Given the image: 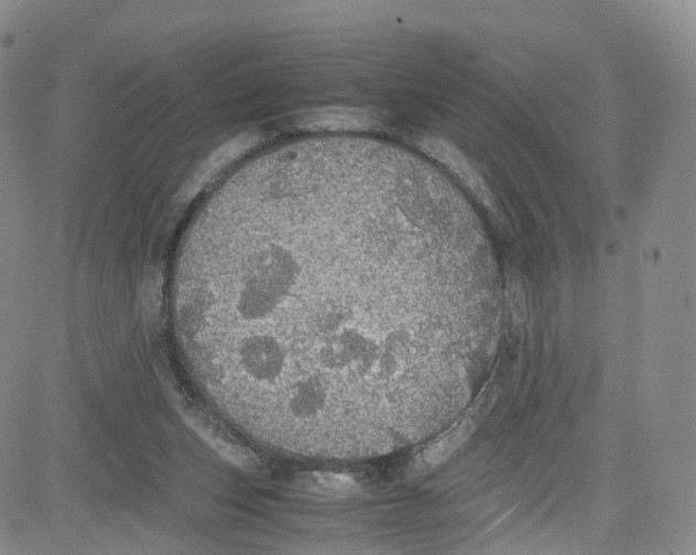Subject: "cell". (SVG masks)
Here are the masks:
<instances>
[{"label": "cell", "mask_w": 696, "mask_h": 555, "mask_svg": "<svg viewBox=\"0 0 696 555\" xmlns=\"http://www.w3.org/2000/svg\"><path fill=\"white\" fill-rule=\"evenodd\" d=\"M295 486L305 492L339 497L355 492L357 481L348 474L336 471H305L295 477Z\"/></svg>", "instance_id": "4"}, {"label": "cell", "mask_w": 696, "mask_h": 555, "mask_svg": "<svg viewBox=\"0 0 696 555\" xmlns=\"http://www.w3.org/2000/svg\"><path fill=\"white\" fill-rule=\"evenodd\" d=\"M296 124L312 131H360L378 126L376 113L354 107L328 106L303 111Z\"/></svg>", "instance_id": "2"}, {"label": "cell", "mask_w": 696, "mask_h": 555, "mask_svg": "<svg viewBox=\"0 0 696 555\" xmlns=\"http://www.w3.org/2000/svg\"><path fill=\"white\" fill-rule=\"evenodd\" d=\"M182 415L187 425L226 460L247 471L261 468V461L254 453L218 421L196 409H184Z\"/></svg>", "instance_id": "1"}, {"label": "cell", "mask_w": 696, "mask_h": 555, "mask_svg": "<svg viewBox=\"0 0 696 555\" xmlns=\"http://www.w3.org/2000/svg\"><path fill=\"white\" fill-rule=\"evenodd\" d=\"M415 137V144L423 152L456 173L488 208L496 210L493 197L486 184L453 144L431 134H417Z\"/></svg>", "instance_id": "3"}, {"label": "cell", "mask_w": 696, "mask_h": 555, "mask_svg": "<svg viewBox=\"0 0 696 555\" xmlns=\"http://www.w3.org/2000/svg\"><path fill=\"white\" fill-rule=\"evenodd\" d=\"M472 424L465 422L456 429L425 448L413 461L411 470L422 472L444 461L471 433Z\"/></svg>", "instance_id": "5"}]
</instances>
